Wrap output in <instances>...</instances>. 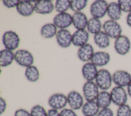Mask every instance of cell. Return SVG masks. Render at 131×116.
<instances>
[{"mask_svg":"<svg viewBox=\"0 0 131 116\" xmlns=\"http://www.w3.org/2000/svg\"><path fill=\"white\" fill-rule=\"evenodd\" d=\"M112 82V76L108 70L101 69L98 71L95 79V83L99 89L106 91L111 87Z\"/></svg>","mask_w":131,"mask_h":116,"instance_id":"obj_1","label":"cell"},{"mask_svg":"<svg viewBox=\"0 0 131 116\" xmlns=\"http://www.w3.org/2000/svg\"><path fill=\"white\" fill-rule=\"evenodd\" d=\"M110 95L112 102L118 107L126 104L128 94L124 87L117 86L113 87Z\"/></svg>","mask_w":131,"mask_h":116,"instance_id":"obj_2","label":"cell"},{"mask_svg":"<svg viewBox=\"0 0 131 116\" xmlns=\"http://www.w3.org/2000/svg\"><path fill=\"white\" fill-rule=\"evenodd\" d=\"M19 42V37L14 31H6L3 35V43L6 49L10 51L14 50L18 48Z\"/></svg>","mask_w":131,"mask_h":116,"instance_id":"obj_3","label":"cell"},{"mask_svg":"<svg viewBox=\"0 0 131 116\" xmlns=\"http://www.w3.org/2000/svg\"><path fill=\"white\" fill-rule=\"evenodd\" d=\"M99 87L93 81H86L82 87L83 97L86 101H96L99 93Z\"/></svg>","mask_w":131,"mask_h":116,"instance_id":"obj_4","label":"cell"},{"mask_svg":"<svg viewBox=\"0 0 131 116\" xmlns=\"http://www.w3.org/2000/svg\"><path fill=\"white\" fill-rule=\"evenodd\" d=\"M102 28L103 31L112 38L117 39L121 35V27L116 21L111 19L106 21L103 24Z\"/></svg>","mask_w":131,"mask_h":116,"instance_id":"obj_5","label":"cell"},{"mask_svg":"<svg viewBox=\"0 0 131 116\" xmlns=\"http://www.w3.org/2000/svg\"><path fill=\"white\" fill-rule=\"evenodd\" d=\"M108 4L104 0H97L94 2L90 7V13L93 17L101 18L107 13Z\"/></svg>","mask_w":131,"mask_h":116,"instance_id":"obj_6","label":"cell"},{"mask_svg":"<svg viewBox=\"0 0 131 116\" xmlns=\"http://www.w3.org/2000/svg\"><path fill=\"white\" fill-rule=\"evenodd\" d=\"M14 60L20 66L29 67L34 62V58L32 54L26 50H17L14 54Z\"/></svg>","mask_w":131,"mask_h":116,"instance_id":"obj_7","label":"cell"},{"mask_svg":"<svg viewBox=\"0 0 131 116\" xmlns=\"http://www.w3.org/2000/svg\"><path fill=\"white\" fill-rule=\"evenodd\" d=\"M68 103L67 96L61 93H56L51 95L48 99V104L52 109H63Z\"/></svg>","mask_w":131,"mask_h":116,"instance_id":"obj_8","label":"cell"},{"mask_svg":"<svg viewBox=\"0 0 131 116\" xmlns=\"http://www.w3.org/2000/svg\"><path fill=\"white\" fill-rule=\"evenodd\" d=\"M113 82L117 86L127 87L131 82V75L125 71H117L112 76Z\"/></svg>","mask_w":131,"mask_h":116,"instance_id":"obj_9","label":"cell"},{"mask_svg":"<svg viewBox=\"0 0 131 116\" xmlns=\"http://www.w3.org/2000/svg\"><path fill=\"white\" fill-rule=\"evenodd\" d=\"M67 100L70 108L74 110L82 108L84 104L83 97L79 92L75 90H72L68 94Z\"/></svg>","mask_w":131,"mask_h":116,"instance_id":"obj_10","label":"cell"},{"mask_svg":"<svg viewBox=\"0 0 131 116\" xmlns=\"http://www.w3.org/2000/svg\"><path fill=\"white\" fill-rule=\"evenodd\" d=\"M114 48L117 53L121 55L126 54L130 48V42L128 38L124 35H121L116 39Z\"/></svg>","mask_w":131,"mask_h":116,"instance_id":"obj_11","label":"cell"},{"mask_svg":"<svg viewBox=\"0 0 131 116\" xmlns=\"http://www.w3.org/2000/svg\"><path fill=\"white\" fill-rule=\"evenodd\" d=\"M53 24L60 29H65L73 24L72 16L68 13L57 14L53 18Z\"/></svg>","mask_w":131,"mask_h":116,"instance_id":"obj_12","label":"cell"},{"mask_svg":"<svg viewBox=\"0 0 131 116\" xmlns=\"http://www.w3.org/2000/svg\"><path fill=\"white\" fill-rule=\"evenodd\" d=\"M56 38L58 44L63 48L70 46L72 42V35L70 31L66 29H60L56 34Z\"/></svg>","mask_w":131,"mask_h":116,"instance_id":"obj_13","label":"cell"},{"mask_svg":"<svg viewBox=\"0 0 131 116\" xmlns=\"http://www.w3.org/2000/svg\"><path fill=\"white\" fill-rule=\"evenodd\" d=\"M34 7L35 12L41 14H49L51 13L54 9L52 2L49 0L38 1L35 3Z\"/></svg>","mask_w":131,"mask_h":116,"instance_id":"obj_14","label":"cell"},{"mask_svg":"<svg viewBox=\"0 0 131 116\" xmlns=\"http://www.w3.org/2000/svg\"><path fill=\"white\" fill-rule=\"evenodd\" d=\"M96 66L92 62H88L82 68V74L86 81H93L96 79L98 74Z\"/></svg>","mask_w":131,"mask_h":116,"instance_id":"obj_15","label":"cell"},{"mask_svg":"<svg viewBox=\"0 0 131 116\" xmlns=\"http://www.w3.org/2000/svg\"><path fill=\"white\" fill-rule=\"evenodd\" d=\"M89 38V33L85 30H77L72 35V43L76 47H81L86 43Z\"/></svg>","mask_w":131,"mask_h":116,"instance_id":"obj_16","label":"cell"},{"mask_svg":"<svg viewBox=\"0 0 131 116\" xmlns=\"http://www.w3.org/2000/svg\"><path fill=\"white\" fill-rule=\"evenodd\" d=\"M94 54L93 47L89 43H86L80 47L77 53L79 59L83 62H86L91 60Z\"/></svg>","mask_w":131,"mask_h":116,"instance_id":"obj_17","label":"cell"},{"mask_svg":"<svg viewBox=\"0 0 131 116\" xmlns=\"http://www.w3.org/2000/svg\"><path fill=\"white\" fill-rule=\"evenodd\" d=\"M110 56L105 52H96L94 53L91 61L96 66H103L110 61Z\"/></svg>","mask_w":131,"mask_h":116,"instance_id":"obj_18","label":"cell"},{"mask_svg":"<svg viewBox=\"0 0 131 116\" xmlns=\"http://www.w3.org/2000/svg\"><path fill=\"white\" fill-rule=\"evenodd\" d=\"M16 8L18 13L24 16H29L35 11L34 5L28 1H19Z\"/></svg>","mask_w":131,"mask_h":116,"instance_id":"obj_19","label":"cell"},{"mask_svg":"<svg viewBox=\"0 0 131 116\" xmlns=\"http://www.w3.org/2000/svg\"><path fill=\"white\" fill-rule=\"evenodd\" d=\"M81 109L84 116H97L100 111V107L96 101H86Z\"/></svg>","mask_w":131,"mask_h":116,"instance_id":"obj_20","label":"cell"},{"mask_svg":"<svg viewBox=\"0 0 131 116\" xmlns=\"http://www.w3.org/2000/svg\"><path fill=\"white\" fill-rule=\"evenodd\" d=\"M73 24L77 30H84L87 27L88 19L86 15L81 12H75L72 16Z\"/></svg>","mask_w":131,"mask_h":116,"instance_id":"obj_21","label":"cell"},{"mask_svg":"<svg viewBox=\"0 0 131 116\" xmlns=\"http://www.w3.org/2000/svg\"><path fill=\"white\" fill-rule=\"evenodd\" d=\"M96 102L100 108L103 109L108 108L112 102L110 92L105 90L99 92L96 100Z\"/></svg>","mask_w":131,"mask_h":116,"instance_id":"obj_22","label":"cell"},{"mask_svg":"<svg viewBox=\"0 0 131 116\" xmlns=\"http://www.w3.org/2000/svg\"><path fill=\"white\" fill-rule=\"evenodd\" d=\"M94 40L95 43L100 48H106L110 44V37L104 31H101L95 34Z\"/></svg>","mask_w":131,"mask_h":116,"instance_id":"obj_23","label":"cell"},{"mask_svg":"<svg viewBox=\"0 0 131 116\" xmlns=\"http://www.w3.org/2000/svg\"><path fill=\"white\" fill-rule=\"evenodd\" d=\"M121 10L118 3L112 2L108 5L107 14L111 20L116 21L121 16Z\"/></svg>","mask_w":131,"mask_h":116,"instance_id":"obj_24","label":"cell"},{"mask_svg":"<svg viewBox=\"0 0 131 116\" xmlns=\"http://www.w3.org/2000/svg\"><path fill=\"white\" fill-rule=\"evenodd\" d=\"M14 59V54L12 51L4 49L0 52V65L6 67L12 63Z\"/></svg>","mask_w":131,"mask_h":116,"instance_id":"obj_25","label":"cell"},{"mask_svg":"<svg viewBox=\"0 0 131 116\" xmlns=\"http://www.w3.org/2000/svg\"><path fill=\"white\" fill-rule=\"evenodd\" d=\"M57 27L54 24L49 23L43 25L41 30V35L45 38H51L56 35Z\"/></svg>","mask_w":131,"mask_h":116,"instance_id":"obj_26","label":"cell"},{"mask_svg":"<svg viewBox=\"0 0 131 116\" xmlns=\"http://www.w3.org/2000/svg\"><path fill=\"white\" fill-rule=\"evenodd\" d=\"M86 27L90 33L95 35L101 31L102 25L99 19L92 17L88 20Z\"/></svg>","mask_w":131,"mask_h":116,"instance_id":"obj_27","label":"cell"},{"mask_svg":"<svg viewBox=\"0 0 131 116\" xmlns=\"http://www.w3.org/2000/svg\"><path fill=\"white\" fill-rule=\"evenodd\" d=\"M25 76L27 80L30 82L37 81L39 77V73L37 68L33 65L27 67L25 73Z\"/></svg>","mask_w":131,"mask_h":116,"instance_id":"obj_28","label":"cell"},{"mask_svg":"<svg viewBox=\"0 0 131 116\" xmlns=\"http://www.w3.org/2000/svg\"><path fill=\"white\" fill-rule=\"evenodd\" d=\"M88 1L86 0H72L70 1V8L75 12H80L87 5Z\"/></svg>","mask_w":131,"mask_h":116,"instance_id":"obj_29","label":"cell"},{"mask_svg":"<svg viewBox=\"0 0 131 116\" xmlns=\"http://www.w3.org/2000/svg\"><path fill=\"white\" fill-rule=\"evenodd\" d=\"M55 8L59 13H65L70 8V1L58 0L56 1Z\"/></svg>","mask_w":131,"mask_h":116,"instance_id":"obj_30","label":"cell"},{"mask_svg":"<svg viewBox=\"0 0 131 116\" xmlns=\"http://www.w3.org/2000/svg\"><path fill=\"white\" fill-rule=\"evenodd\" d=\"M30 113L31 116H47V112L42 106L36 105L31 108Z\"/></svg>","mask_w":131,"mask_h":116,"instance_id":"obj_31","label":"cell"},{"mask_svg":"<svg viewBox=\"0 0 131 116\" xmlns=\"http://www.w3.org/2000/svg\"><path fill=\"white\" fill-rule=\"evenodd\" d=\"M117 116H131V108L127 104L119 106L116 113Z\"/></svg>","mask_w":131,"mask_h":116,"instance_id":"obj_32","label":"cell"},{"mask_svg":"<svg viewBox=\"0 0 131 116\" xmlns=\"http://www.w3.org/2000/svg\"><path fill=\"white\" fill-rule=\"evenodd\" d=\"M118 3L122 11L129 13L131 12V0H119Z\"/></svg>","mask_w":131,"mask_h":116,"instance_id":"obj_33","label":"cell"},{"mask_svg":"<svg viewBox=\"0 0 131 116\" xmlns=\"http://www.w3.org/2000/svg\"><path fill=\"white\" fill-rule=\"evenodd\" d=\"M59 113L60 116H77L74 110L71 108H64Z\"/></svg>","mask_w":131,"mask_h":116,"instance_id":"obj_34","label":"cell"},{"mask_svg":"<svg viewBox=\"0 0 131 116\" xmlns=\"http://www.w3.org/2000/svg\"><path fill=\"white\" fill-rule=\"evenodd\" d=\"M97 116H114V112L109 108H103L99 111Z\"/></svg>","mask_w":131,"mask_h":116,"instance_id":"obj_35","label":"cell"},{"mask_svg":"<svg viewBox=\"0 0 131 116\" xmlns=\"http://www.w3.org/2000/svg\"><path fill=\"white\" fill-rule=\"evenodd\" d=\"M19 1L18 0H3L4 5L8 8L16 7Z\"/></svg>","mask_w":131,"mask_h":116,"instance_id":"obj_36","label":"cell"},{"mask_svg":"<svg viewBox=\"0 0 131 116\" xmlns=\"http://www.w3.org/2000/svg\"><path fill=\"white\" fill-rule=\"evenodd\" d=\"M14 116H31L30 112L27 110L20 108L16 110L14 113Z\"/></svg>","mask_w":131,"mask_h":116,"instance_id":"obj_37","label":"cell"},{"mask_svg":"<svg viewBox=\"0 0 131 116\" xmlns=\"http://www.w3.org/2000/svg\"><path fill=\"white\" fill-rule=\"evenodd\" d=\"M7 103L6 100L2 97L0 98V114H2L6 110Z\"/></svg>","mask_w":131,"mask_h":116,"instance_id":"obj_38","label":"cell"},{"mask_svg":"<svg viewBox=\"0 0 131 116\" xmlns=\"http://www.w3.org/2000/svg\"><path fill=\"white\" fill-rule=\"evenodd\" d=\"M47 116H60V113L57 110L51 108L47 111Z\"/></svg>","mask_w":131,"mask_h":116,"instance_id":"obj_39","label":"cell"},{"mask_svg":"<svg viewBox=\"0 0 131 116\" xmlns=\"http://www.w3.org/2000/svg\"><path fill=\"white\" fill-rule=\"evenodd\" d=\"M126 22L128 26L131 27V12L128 13L126 17Z\"/></svg>","mask_w":131,"mask_h":116,"instance_id":"obj_40","label":"cell"},{"mask_svg":"<svg viewBox=\"0 0 131 116\" xmlns=\"http://www.w3.org/2000/svg\"><path fill=\"white\" fill-rule=\"evenodd\" d=\"M127 92L128 95L131 98V82L127 86Z\"/></svg>","mask_w":131,"mask_h":116,"instance_id":"obj_41","label":"cell"}]
</instances>
